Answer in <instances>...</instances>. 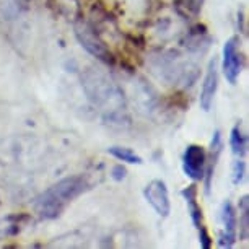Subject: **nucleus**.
<instances>
[{
    "instance_id": "f257e3e1",
    "label": "nucleus",
    "mask_w": 249,
    "mask_h": 249,
    "mask_svg": "<svg viewBox=\"0 0 249 249\" xmlns=\"http://www.w3.org/2000/svg\"><path fill=\"white\" fill-rule=\"evenodd\" d=\"M88 189L85 176H70L55 182L37 197L36 212L43 218H57L80 194Z\"/></svg>"
},
{
    "instance_id": "f03ea898",
    "label": "nucleus",
    "mask_w": 249,
    "mask_h": 249,
    "mask_svg": "<svg viewBox=\"0 0 249 249\" xmlns=\"http://www.w3.org/2000/svg\"><path fill=\"white\" fill-rule=\"evenodd\" d=\"M83 87L90 101L98 106H107V103L122 101V95L117 87L100 72H88L83 80Z\"/></svg>"
},
{
    "instance_id": "7ed1b4c3",
    "label": "nucleus",
    "mask_w": 249,
    "mask_h": 249,
    "mask_svg": "<svg viewBox=\"0 0 249 249\" xmlns=\"http://www.w3.org/2000/svg\"><path fill=\"white\" fill-rule=\"evenodd\" d=\"M75 36H77L78 43L85 48L87 53H90L93 57L101 60L103 64L114 65L116 57L111 53L109 48L106 46L105 41L101 39L100 35L95 31V28L90 26L85 21H77L75 23Z\"/></svg>"
},
{
    "instance_id": "20e7f679",
    "label": "nucleus",
    "mask_w": 249,
    "mask_h": 249,
    "mask_svg": "<svg viewBox=\"0 0 249 249\" xmlns=\"http://www.w3.org/2000/svg\"><path fill=\"white\" fill-rule=\"evenodd\" d=\"M239 41L238 36H233L225 43L223 48V62H222V69H223V75L225 78L228 80V83L231 85H236L238 77L241 73V67H243V55L241 51H239Z\"/></svg>"
},
{
    "instance_id": "39448f33",
    "label": "nucleus",
    "mask_w": 249,
    "mask_h": 249,
    "mask_svg": "<svg viewBox=\"0 0 249 249\" xmlns=\"http://www.w3.org/2000/svg\"><path fill=\"white\" fill-rule=\"evenodd\" d=\"M143 196L152 209L157 212L161 218H166L171 213V200L170 192H168L166 182L161 179L150 181L143 189Z\"/></svg>"
},
{
    "instance_id": "423d86ee",
    "label": "nucleus",
    "mask_w": 249,
    "mask_h": 249,
    "mask_svg": "<svg viewBox=\"0 0 249 249\" xmlns=\"http://www.w3.org/2000/svg\"><path fill=\"white\" fill-rule=\"evenodd\" d=\"M207 152L202 145H187L184 157H182V171L189 176L192 181H202L205 173Z\"/></svg>"
},
{
    "instance_id": "0eeeda50",
    "label": "nucleus",
    "mask_w": 249,
    "mask_h": 249,
    "mask_svg": "<svg viewBox=\"0 0 249 249\" xmlns=\"http://www.w3.org/2000/svg\"><path fill=\"white\" fill-rule=\"evenodd\" d=\"M220 218L223 223V231L220 233L218 246L220 248H233L236 243V227H238V215L233 204L225 200L220 209Z\"/></svg>"
},
{
    "instance_id": "6e6552de",
    "label": "nucleus",
    "mask_w": 249,
    "mask_h": 249,
    "mask_svg": "<svg viewBox=\"0 0 249 249\" xmlns=\"http://www.w3.org/2000/svg\"><path fill=\"white\" fill-rule=\"evenodd\" d=\"M218 60L212 59L209 62V69H207L204 83H202V91H200V107L204 111H210V107L213 105V98L217 95L218 90V70H217Z\"/></svg>"
},
{
    "instance_id": "1a4fd4ad",
    "label": "nucleus",
    "mask_w": 249,
    "mask_h": 249,
    "mask_svg": "<svg viewBox=\"0 0 249 249\" xmlns=\"http://www.w3.org/2000/svg\"><path fill=\"white\" fill-rule=\"evenodd\" d=\"M223 142H222V134L220 130H215L212 143H210V157L205 163V173H204V187H205V194H210V187H212V179H213V173L217 168L220 153H222Z\"/></svg>"
},
{
    "instance_id": "9d476101",
    "label": "nucleus",
    "mask_w": 249,
    "mask_h": 249,
    "mask_svg": "<svg viewBox=\"0 0 249 249\" xmlns=\"http://www.w3.org/2000/svg\"><path fill=\"white\" fill-rule=\"evenodd\" d=\"M181 196L184 197L186 202H187V207H189V213H191V220L192 223H194L196 228L202 227V218H204V215H202V209L199 205V202H197V186L196 184H189L187 187L181 191Z\"/></svg>"
},
{
    "instance_id": "9b49d317",
    "label": "nucleus",
    "mask_w": 249,
    "mask_h": 249,
    "mask_svg": "<svg viewBox=\"0 0 249 249\" xmlns=\"http://www.w3.org/2000/svg\"><path fill=\"white\" fill-rule=\"evenodd\" d=\"M230 145H231V152H233L234 157L241 158V157L246 155V148H248L246 137L243 135L239 125H234V127L231 129V135H230Z\"/></svg>"
},
{
    "instance_id": "f8f14e48",
    "label": "nucleus",
    "mask_w": 249,
    "mask_h": 249,
    "mask_svg": "<svg viewBox=\"0 0 249 249\" xmlns=\"http://www.w3.org/2000/svg\"><path fill=\"white\" fill-rule=\"evenodd\" d=\"M239 239L246 241L249 230V200L248 196H243L239 200Z\"/></svg>"
},
{
    "instance_id": "ddd939ff",
    "label": "nucleus",
    "mask_w": 249,
    "mask_h": 249,
    "mask_svg": "<svg viewBox=\"0 0 249 249\" xmlns=\"http://www.w3.org/2000/svg\"><path fill=\"white\" fill-rule=\"evenodd\" d=\"M112 157L121 160V161H125V163H130V164H142L143 160L142 157H139L137 153L134 152V150L130 148H125V147H111L107 150Z\"/></svg>"
},
{
    "instance_id": "4468645a",
    "label": "nucleus",
    "mask_w": 249,
    "mask_h": 249,
    "mask_svg": "<svg viewBox=\"0 0 249 249\" xmlns=\"http://www.w3.org/2000/svg\"><path fill=\"white\" fill-rule=\"evenodd\" d=\"M244 175H246V163L243 161L241 158H238V160H234V163H233V184H241L243 179H244Z\"/></svg>"
},
{
    "instance_id": "2eb2a0df",
    "label": "nucleus",
    "mask_w": 249,
    "mask_h": 249,
    "mask_svg": "<svg viewBox=\"0 0 249 249\" xmlns=\"http://www.w3.org/2000/svg\"><path fill=\"white\" fill-rule=\"evenodd\" d=\"M197 230H199V243H200V248H204V249H210V248H212L213 239H212V236H210L209 230H207L204 225H202V227H199Z\"/></svg>"
},
{
    "instance_id": "dca6fc26",
    "label": "nucleus",
    "mask_w": 249,
    "mask_h": 249,
    "mask_svg": "<svg viewBox=\"0 0 249 249\" xmlns=\"http://www.w3.org/2000/svg\"><path fill=\"white\" fill-rule=\"evenodd\" d=\"M125 175H127V170H125L122 164H116V166L112 168V179L122 181V179H125Z\"/></svg>"
}]
</instances>
